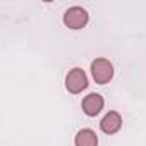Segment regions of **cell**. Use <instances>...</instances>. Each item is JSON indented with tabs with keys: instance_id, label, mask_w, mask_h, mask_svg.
<instances>
[{
	"instance_id": "6da1fadb",
	"label": "cell",
	"mask_w": 146,
	"mask_h": 146,
	"mask_svg": "<svg viewBox=\"0 0 146 146\" xmlns=\"http://www.w3.org/2000/svg\"><path fill=\"white\" fill-rule=\"evenodd\" d=\"M91 74L98 84H107L113 78V65L107 58H96L91 64Z\"/></svg>"
},
{
	"instance_id": "7a4b0ae2",
	"label": "cell",
	"mask_w": 146,
	"mask_h": 146,
	"mask_svg": "<svg viewBox=\"0 0 146 146\" xmlns=\"http://www.w3.org/2000/svg\"><path fill=\"white\" fill-rule=\"evenodd\" d=\"M86 86H88V78H86L83 69L74 67L72 70H69V74L65 78V88H67L69 93L78 95L83 90H86Z\"/></svg>"
},
{
	"instance_id": "3957f363",
	"label": "cell",
	"mask_w": 146,
	"mask_h": 146,
	"mask_svg": "<svg viewBox=\"0 0 146 146\" xmlns=\"http://www.w3.org/2000/svg\"><path fill=\"white\" fill-rule=\"evenodd\" d=\"M64 23L70 29H81L88 23V12L83 7H70L64 14Z\"/></svg>"
},
{
	"instance_id": "277c9868",
	"label": "cell",
	"mask_w": 146,
	"mask_h": 146,
	"mask_svg": "<svg viewBox=\"0 0 146 146\" xmlns=\"http://www.w3.org/2000/svg\"><path fill=\"white\" fill-rule=\"evenodd\" d=\"M103 105H105L103 96L98 95V93H91V95H88V96L83 100V110H84V113L90 115V117H96V115L102 112Z\"/></svg>"
},
{
	"instance_id": "5b68a950",
	"label": "cell",
	"mask_w": 146,
	"mask_h": 146,
	"mask_svg": "<svg viewBox=\"0 0 146 146\" xmlns=\"http://www.w3.org/2000/svg\"><path fill=\"white\" fill-rule=\"evenodd\" d=\"M100 127H102V131H103L105 134H115V132L122 127V119H120V115H119L117 112H108V113L102 119Z\"/></svg>"
},
{
	"instance_id": "8992f818",
	"label": "cell",
	"mask_w": 146,
	"mask_h": 146,
	"mask_svg": "<svg viewBox=\"0 0 146 146\" xmlns=\"http://www.w3.org/2000/svg\"><path fill=\"white\" fill-rule=\"evenodd\" d=\"M76 146H98V137L91 129H81L76 134Z\"/></svg>"
}]
</instances>
